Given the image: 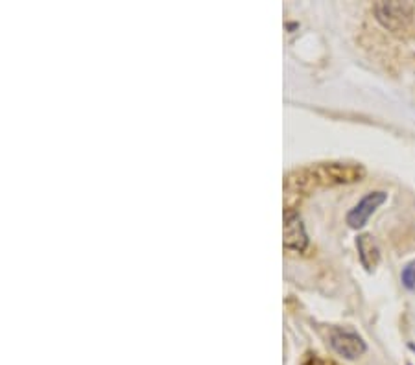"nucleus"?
Wrapping results in <instances>:
<instances>
[{
	"label": "nucleus",
	"instance_id": "nucleus-2",
	"mask_svg": "<svg viewBox=\"0 0 415 365\" xmlns=\"http://www.w3.org/2000/svg\"><path fill=\"white\" fill-rule=\"evenodd\" d=\"M373 13L382 28L393 36L412 39L415 37V2H377Z\"/></svg>",
	"mask_w": 415,
	"mask_h": 365
},
{
	"label": "nucleus",
	"instance_id": "nucleus-6",
	"mask_svg": "<svg viewBox=\"0 0 415 365\" xmlns=\"http://www.w3.org/2000/svg\"><path fill=\"white\" fill-rule=\"evenodd\" d=\"M356 247H358V257L360 262L367 271H373L380 262V247L374 242V238L371 234H360L356 238Z\"/></svg>",
	"mask_w": 415,
	"mask_h": 365
},
{
	"label": "nucleus",
	"instance_id": "nucleus-1",
	"mask_svg": "<svg viewBox=\"0 0 415 365\" xmlns=\"http://www.w3.org/2000/svg\"><path fill=\"white\" fill-rule=\"evenodd\" d=\"M365 175L360 165L349 163H319V165L293 170L286 175V188L293 192H308L316 186H336L356 183Z\"/></svg>",
	"mask_w": 415,
	"mask_h": 365
},
{
	"label": "nucleus",
	"instance_id": "nucleus-5",
	"mask_svg": "<svg viewBox=\"0 0 415 365\" xmlns=\"http://www.w3.org/2000/svg\"><path fill=\"white\" fill-rule=\"evenodd\" d=\"M308 246V237L301 218L293 209L284 211V247L290 251H305Z\"/></svg>",
	"mask_w": 415,
	"mask_h": 365
},
{
	"label": "nucleus",
	"instance_id": "nucleus-4",
	"mask_svg": "<svg viewBox=\"0 0 415 365\" xmlns=\"http://www.w3.org/2000/svg\"><path fill=\"white\" fill-rule=\"evenodd\" d=\"M386 200H388V192L384 191H374L365 194L362 200L356 203V205L347 212V223L349 227L353 229H362L369 221V218L373 216L374 211L379 209L380 205H384Z\"/></svg>",
	"mask_w": 415,
	"mask_h": 365
},
{
	"label": "nucleus",
	"instance_id": "nucleus-7",
	"mask_svg": "<svg viewBox=\"0 0 415 365\" xmlns=\"http://www.w3.org/2000/svg\"><path fill=\"white\" fill-rule=\"evenodd\" d=\"M400 283H402L406 290L415 292V260L405 266V269L400 273Z\"/></svg>",
	"mask_w": 415,
	"mask_h": 365
},
{
	"label": "nucleus",
	"instance_id": "nucleus-3",
	"mask_svg": "<svg viewBox=\"0 0 415 365\" xmlns=\"http://www.w3.org/2000/svg\"><path fill=\"white\" fill-rule=\"evenodd\" d=\"M330 347L336 355L344 356L345 360H356L367 350L365 341L356 332L345 329L330 330Z\"/></svg>",
	"mask_w": 415,
	"mask_h": 365
}]
</instances>
